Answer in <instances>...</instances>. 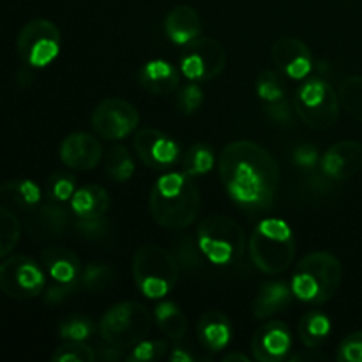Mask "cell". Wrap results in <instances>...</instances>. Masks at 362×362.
Instances as JSON below:
<instances>
[{"mask_svg":"<svg viewBox=\"0 0 362 362\" xmlns=\"http://www.w3.org/2000/svg\"><path fill=\"white\" fill-rule=\"evenodd\" d=\"M315 349H306L299 354H293L292 357H288L290 362H308V361H325L327 357L324 354L313 352Z\"/></svg>","mask_w":362,"mask_h":362,"instance_id":"43","label":"cell"},{"mask_svg":"<svg viewBox=\"0 0 362 362\" xmlns=\"http://www.w3.org/2000/svg\"><path fill=\"white\" fill-rule=\"evenodd\" d=\"M267 115L269 119L274 120V122L281 124V126H292V115H293V108H290V103L281 99L278 103H271V106L267 108Z\"/></svg>","mask_w":362,"mask_h":362,"instance_id":"41","label":"cell"},{"mask_svg":"<svg viewBox=\"0 0 362 362\" xmlns=\"http://www.w3.org/2000/svg\"><path fill=\"white\" fill-rule=\"evenodd\" d=\"M16 52L23 66L34 69L49 66L60 52L59 27L45 18L30 20L18 34Z\"/></svg>","mask_w":362,"mask_h":362,"instance_id":"9","label":"cell"},{"mask_svg":"<svg viewBox=\"0 0 362 362\" xmlns=\"http://www.w3.org/2000/svg\"><path fill=\"white\" fill-rule=\"evenodd\" d=\"M115 279V272L110 265L88 264L81 272V286L88 292H103Z\"/></svg>","mask_w":362,"mask_h":362,"instance_id":"32","label":"cell"},{"mask_svg":"<svg viewBox=\"0 0 362 362\" xmlns=\"http://www.w3.org/2000/svg\"><path fill=\"white\" fill-rule=\"evenodd\" d=\"M152 327V315L136 300L115 304L103 315L99 332L108 345L119 350H131L144 341Z\"/></svg>","mask_w":362,"mask_h":362,"instance_id":"7","label":"cell"},{"mask_svg":"<svg viewBox=\"0 0 362 362\" xmlns=\"http://www.w3.org/2000/svg\"><path fill=\"white\" fill-rule=\"evenodd\" d=\"M226 66V49L218 39L197 37L186 45L180 57V73L189 81H211L223 73Z\"/></svg>","mask_w":362,"mask_h":362,"instance_id":"11","label":"cell"},{"mask_svg":"<svg viewBox=\"0 0 362 362\" xmlns=\"http://www.w3.org/2000/svg\"><path fill=\"white\" fill-rule=\"evenodd\" d=\"M200 189L193 177L184 170L159 177L148 197L152 219L159 226L173 232L193 225L200 212Z\"/></svg>","mask_w":362,"mask_h":362,"instance_id":"2","label":"cell"},{"mask_svg":"<svg viewBox=\"0 0 362 362\" xmlns=\"http://www.w3.org/2000/svg\"><path fill=\"white\" fill-rule=\"evenodd\" d=\"M297 243L286 221L267 218L258 223L250 237V255L255 267L264 274H281L292 265Z\"/></svg>","mask_w":362,"mask_h":362,"instance_id":"4","label":"cell"},{"mask_svg":"<svg viewBox=\"0 0 362 362\" xmlns=\"http://www.w3.org/2000/svg\"><path fill=\"white\" fill-rule=\"evenodd\" d=\"M272 60L292 80H306L313 69V55L303 39L285 35L272 45Z\"/></svg>","mask_w":362,"mask_h":362,"instance_id":"16","label":"cell"},{"mask_svg":"<svg viewBox=\"0 0 362 362\" xmlns=\"http://www.w3.org/2000/svg\"><path fill=\"white\" fill-rule=\"evenodd\" d=\"M105 170L115 182H127L134 175V161L124 145H115L106 152Z\"/></svg>","mask_w":362,"mask_h":362,"instance_id":"28","label":"cell"},{"mask_svg":"<svg viewBox=\"0 0 362 362\" xmlns=\"http://www.w3.org/2000/svg\"><path fill=\"white\" fill-rule=\"evenodd\" d=\"M154 318L163 334L172 339H180L187 332V317L175 303L165 300L154 308Z\"/></svg>","mask_w":362,"mask_h":362,"instance_id":"27","label":"cell"},{"mask_svg":"<svg viewBox=\"0 0 362 362\" xmlns=\"http://www.w3.org/2000/svg\"><path fill=\"white\" fill-rule=\"evenodd\" d=\"M202 20L194 7L180 4L170 9L165 18V32L175 45H189L200 35Z\"/></svg>","mask_w":362,"mask_h":362,"instance_id":"23","label":"cell"},{"mask_svg":"<svg viewBox=\"0 0 362 362\" xmlns=\"http://www.w3.org/2000/svg\"><path fill=\"white\" fill-rule=\"evenodd\" d=\"M336 359L339 362H362V331L350 332L341 339Z\"/></svg>","mask_w":362,"mask_h":362,"instance_id":"39","label":"cell"},{"mask_svg":"<svg viewBox=\"0 0 362 362\" xmlns=\"http://www.w3.org/2000/svg\"><path fill=\"white\" fill-rule=\"evenodd\" d=\"M71 212L78 218V221H94L103 219V216L110 209V194L99 184H87L78 187L71 198Z\"/></svg>","mask_w":362,"mask_h":362,"instance_id":"22","label":"cell"},{"mask_svg":"<svg viewBox=\"0 0 362 362\" xmlns=\"http://www.w3.org/2000/svg\"><path fill=\"white\" fill-rule=\"evenodd\" d=\"M362 170V144L343 140L331 145L320 158V172L329 180H349Z\"/></svg>","mask_w":362,"mask_h":362,"instance_id":"15","label":"cell"},{"mask_svg":"<svg viewBox=\"0 0 362 362\" xmlns=\"http://www.w3.org/2000/svg\"><path fill=\"white\" fill-rule=\"evenodd\" d=\"M94 334V324L87 317L71 315L59 325V336L64 341H85Z\"/></svg>","mask_w":362,"mask_h":362,"instance_id":"33","label":"cell"},{"mask_svg":"<svg viewBox=\"0 0 362 362\" xmlns=\"http://www.w3.org/2000/svg\"><path fill=\"white\" fill-rule=\"evenodd\" d=\"M90 120L95 133L105 140H122L136 131L140 113L126 99L110 98L95 106Z\"/></svg>","mask_w":362,"mask_h":362,"instance_id":"12","label":"cell"},{"mask_svg":"<svg viewBox=\"0 0 362 362\" xmlns=\"http://www.w3.org/2000/svg\"><path fill=\"white\" fill-rule=\"evenodd\" d=\"M331 329L332 325L327 315L313 310L303 315L299 325H297V334H299V339L306 349L317 350L318 346L327 341V338L331 336Z\"/></svg>","mask_w":362,"mask_h":362,"instance_id":"26","label":"cell"},{"mask_svg":"<svg viewBox=\"0 0 362 362\" xmlns=\"http://www.w3.org/2000/svg\"><path fill=\"white\" fill-rule=\"evenodd\" d=\"M46 286V272L41 264L27 255L6 257L0 264V292L16 300H30L41 296Z\"/></svg>","mask_w":362,"mask_h":362,"instance_id":"10","label":"cell"},{"mask_svg":"<svg viewBox=\"0 0 362 362\" xmlns=\"http://www.w3.org/2000/svg\"><path fill=\"white\" fill-rule=\"evenodd\" d=\"M292 286L285 281H267L260 286L253 303V315L258 320L281 313L292 303Z\"/></svg>","mask_w":362,"mask_h":362,"instance_id":"24","label":"cell"},{"mask_svg":"<svg viewBox=\"0 0 362 362\" xmlns=\"http://www.w3.org/2000/svg\"><path fill=\"white\" fill-rule=\"evenodd\" d=\"M134 151L140 161L152 170H168L180 159L179 144L154 127H144L136 131Z\"/></svg>","mask_w":362,"mask_h":362,"instance_id":"13","label":"cell"},{"mask_svg":"<svg viewBox=\"0 0 362 362\" xmlns=\"http://www.w3.org/2000/svg\"><path fill=\"white\" fill-rule=\"evenodd\" d=\"M170 361L172 362H193L194 357L191 356V354H187L184 349H180V346H175L172 352V356H170Z\"/></svg>","mask_w":362,"mask_h":362,"instance_id":"44","label":"cell"},{"mask_svg":"<svg viewBox=\"0 0 362 362\" xmlns=\"http://www.w3.org/2000/svg\"><path fill=\"white\" fill-rule=\"evenodd\" d=\"M21 239V223L9 207L0 205V260L9 257Z\"/></svg>","mask_w":362,"mask_h":362,"instance_id":"30","label":"cell"},{"mask_svg":"<svg viewBox=\"0 0 362 362\" xmlns=\"http://www.w3.org/2000/svg\"><path fill=\"white\" fill-rule=\"evenodd\" d=\"M293 338L288 325L281 320H272L262 325L251 339V352L260 362H281L288 359Z\"/></svg>","mask_w":362,"mask_h":362,"instance_id":"14","label":"cell"},{"mask_svg":"<svg viewBox=\"0 0 362 362\" xmlns=\"http://www.w3.org/2000/svg\"><path fill=\"white\" fill-rule=\"evenodd\" d=\"M41 265L46 274L57 283H73L81 278L83 265L69 247L48 246L41 251Z\"/></svg>","mask_w":362,"mask_h":362,"instance_id":"19","label":"cell"},{"mask_svg":"<svg viewBox=\"0 0 362 362\" xmlns=\"http://www.w3.org/2000/svg\"><path fill=\"white\" fill-rule=\"evenodd\" d=\"M257 92L260 99L267 103H278L285 99L286 87L283 78L274 71H262L257 80Z\"/></svg>","mask_w":362,"mask_h":362,"instance_id":"34","label":"cell"},{"mask_svg":"<svg viewBox=\"0 0 362 362\" xmlns=\"http://www.w3.org/2000/svg\"><path fill=\"white\" fill-rule=\"evenodd\" d=\"M74 191H76L74 177L67 175V173H53L46 182V194H48L49 202H57V204H64L67 200L71 202Z\"/></svg>","mask_w":362,"mask_h":362,"instance_id":"36","label":"cell"},{"mask_svg":"<svg viewBox=\"0 0 362 362\" xmlns=\"http://www.w3.org/2000/svg\"><path fill=\"white\" fill-rule=\"evenodd\" d=\"M200 253L214 265H230L239 260L246 247V235L230 216L214 214L200 221L197 232Z\"/></svg>","mask_w":362,"mask_h":362,"instance_id":"6","label":"cell"},{"mask_svg":"<svg viewBox=\"0 0 362 362\" xmlns=\"http://www.w3.org/2000/svg\"><path fill=\"white\" fill-rule=\"evenodd\" d=\"M339 103L343 108L362 122V74H354V76L345 78L339 85Z\"/></svg>","mask_w":362,"mask_h":362,"instance_id":"31","label":"cell"},{"mask_svg":"<svg viewBox=\"0 0 362 362\" xmlns=\"http://www.w3.org/2000/svg\"><path fill=\"white\" fill-rule=\"evenodd\" d=\"M293 163L300 168H315L317 165H320V154H318V148L315 145L303 144L293 151Z\"/></svg>","mask_w":362,"mask_h":362,"instance_id":"40","label":"cell"},{"mask_svg":"<svg viewBox=\"0 0 362 362\" xmlns=\"http://www.w3.org/2000/svg\"><path fill=\"white\" fill-rule=\"evenodd\" d=\"M71 214L57 202L41 205L28 212V232L37 237H60L69 226Z\"/></svg>","mask_w":362,"mask_h":362,"instance_id":"20","label":"cell"},{"mask_svg":"<svg viewBox=\"0 0 362 362\" xmlns=\"http://www.w3.org/2000/svg\"><path fill=\"white\" fill-rule=\"evenodd\" d=\"M41 187L30 179H11L0 184V200L18 211H34L41 204Z\"/></svg>","mask_w":362,"mask_h":362,"instance_id":"25","label":"cell"},{"mask_svg":"<svg viewBox=\"0 0 362 362\" xmlns=\"http://www.w3.org/2000/svg\"><path fill=\"white\" fill-rule=\"evenodd\" d=\"M60 161L71 170L87 172L98 166L103 158L101 141L88 133H73L66 136L59 148Z\"/></svg>","mask_w":362,"mask_h":362,"instance_id":"17","label":"cell"},{"mask_svg":"<svg viewBox=\"0 0 362 362\" xmlns=\"http://www.w3.org/2000/svg\"><path fill=\"white\" fill-rule=\"evenodd\" d=\"M230 361H243V362H250V357L244 356V354H228V356L223 357V362H230Z\"/></svg>","mask_w":362,"mask_h":362,"instance_id":"45","label":"cell"},{"mask_svg":"<svg viewBox=\"0 0 362 362\" xmlns=\"http://www.w3.org/2000/svg\"><path fill=\"white\" fill-rule=\"evenodd\" d=\"M219 175L232 200L264 211L279 189V166L271 152L250 140L232 141L219 156Z\"/></svg>","mask_w":362,"mask_h":362,"instance_id":"1","label":"cell"},{"mask_svg":"<svg viewBox=\"0 0 362 362\" xmlns=\"http://www.w3.org/2000/svg\"><path fill=\"white\" fill-rule=\"evenodd\" d=\"M179 262L168 250L156 244L141 246L133 257V278L136 288L147 299H163L179 281Z\"/></svg>","mask_w":362,"mask_h":362,"instance_id":"5","label":"cell"},{"mask_svg":"<svg viewBox=\"0 0 362 362\" xmlns=\"http://www.w3.org/2000/svg\"><path fill=\"white\" fill-rule=\"evenodd\" d=\"M339 95L322 78H310L297 88L293 110L297 117L311 129H329L339 119Z\"/></svg>","mask_w":362,"mask_h":362,"instance_id":"8","label":"cell"},{"mask_svg":"<svg viewBox=\"0 0 362 362\" xmlns=\"http://www.w3.org/2000/svg\"><path fill=\"white\" fill-rule=\"evenodd\" d=\"M180 163H182L184 172L189 173L194 179V177L205 175V173L211 172V168L214 166V152L209 145L194 144L184 152Z\"/></svg>","mask_w":362,"mask_h":362,"instance_id":"29","label":"cell"},{"mask_svg":"<svg viewBox=\"0 0 362 362\" xmlns=\"http://www.w3.org/2000/svg\"><path fill=\"white\" fill-rule=\"evenodd\" d=\"M81 285V281H73V283H57L55 286L48 288V292L45 293V303L48 304H57L60 300H64L66 297L73 296L78 290V286Z\"/></svg>","mask_w":362,"mask_h":362,"instance_id":"42","label":"cell"},{"mask_svg":"<svg viewBox=\"0 0 362 362\" xmlns=\"http://www.w3.org/2000/svg\"><path fill=\"white\" fill-rule=\"evenodd\" d=\"M198 341L209 352H221L232 339V324L223 311L211 310L200 317L197 324Z\"/></svg>","mask_w":362,"mask_h":362,"instance_id":"21","label":"cell"},{"mask_svg":"<svg viewBox=\"0 0 362 362\" xmlns=\"http://www.w3.org/2000/svg\"><path fill=\"white\" fill-rule=\"evenodd\" d=\"M343 281V265L329 251H315L297 264L292 276V292L303 303L322 304L338 293Z\"/></svg>","mask_w":362,"mask_h":362,"instance_id":"3","label":"cell"},{"mask_svg":"<svg viewBox=\"0 0 362 362\" xmlns=\"http://www.w3.org/2000/svg\"><path fill=\"white\" fill-rule=\"evenodd\" d=\"M204 105V90L200 88V85L197 81H189L187 85H184L182 90L177 95V106H179L180 112L184 115H193Z\"/></svg>","mask_w":362,"mask_h":362,"instance_id":"38","label":"cell"},{"mask_svg":"<svg viewBox=\"0 0 362 362\" xmlns=\"http://www.w3.org/2000/svg\"><path fill=\"white\" fill-rule=\"evenodd\" d=\"M53 362H94L95 352L83 341H66L53 352Z\"/></svg>","mask_w":362,"mask_h":362,"instance_id":"37","label":"cell"},{"mask_svg":"<svg viewBox=\"0 0 362 362\" xmlns=\"http://www.w3.org/2000/svg\"><path fill=\"white\" fill-rule=\"evenodd\" d=\"M138 83L152 95H170L179 88L180 73L168 60L156 59L144 64L138 71Z\"/></svg>","mask_w":362,"mask_h":362,"instance_id":"18","label":"cell"},{"mask_svg":"<svg viewBox=\"0 0 362 362\" xmlns=\"http://www.w3.org/2000/svg\"><path fill=\"white\" fill-rule=\"evenodd\" d=\"M168 343L163 339H144L136 346L131 349V354L126 357L129 362H158L168 354Z\"/></svg>","mask_w":362,"mask_h":362,"instance_id":"35","label":"cell"}]
</instances>
